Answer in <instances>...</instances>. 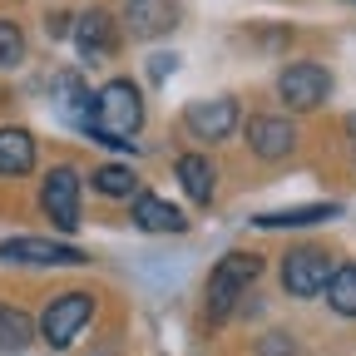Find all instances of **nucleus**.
Instances as JSON below:
<instances>
[{"instance_id":"nucleus-23","label":"nucleus","mask_w":356,"mask_h":356,"mask_svg":"<svg viewBox=\"0 0 356 356\" xmlns=\"http://www.w3.org/2000/svg\"><path fill=\"white\" fill-rule=\"evenodd\" d=\"M173 65H178V60H173V55H154V79H163V74H168V70H173Z\"/></svg>"},{"instance_id":"nucleus-9","label":"nucleus","mask_w":356,"mask_h":356,"mask_svg":"<svg viewBox=\"0 0 356 356\" xmlns=\"http://www.w3.org/2000/svg\"><path fill=\"white\" fill-rule=\"evenodd\" d=\"M243 139H248V149H252L257 159L277 163V159H287V154L297 149V124L282 119V114H252L248 129H243Z\"/></svg>"},{"instance_id":"nucleus-5","label":"nucleus","mask_w":356,"mask_h":356,"mask_svg":"<svg viewBox=\"0 0 356 356\" xmlns=\"http://www.w3.org/2000/svg\"><path fill=\"white\" fill-rule=\"evenodd\" d=\"M40 208H44V218H50L60 233H74V228H79V168L55 163L50 173H44Z\"/></svg>"},{"instance_id":"nucleus-11","label":"nucleus","mask_w":356,"mask_h":356,"mask_svg":"<svg viewBox=\"0 0 356 356\" xmlns=\"http://www.w3.org/2000/svg\"><path fill=\"white\" fill-rule=\"evenodd\" d=\"M74 50L84 65H99L114 55V15L109 10H84L74 20Z\"/></svg>"},{"instance_id":"nucleus-7","label":"nucleus","mask_w":356,"mask_h":356,"mask_svg":"<svg viewBox=\"0 0 356 356\" xmlns=\"http://www.w3.org/2000/svg\"><path fill=\"white\" fill-rule=\"evenodd\" d=\"M332 267H337V262H332V252H322V248H292V252L282 257V287H287L292 297H322Z\"/></svg>"},{"instance_id":"nucleus-13","label":"nucleus","mask_w":356,"mask_h":356,"mask_svg":"<svg viewBox=\"0 0 356 356\" xmlns=\"http://www.w3.org/2000/svg\"><path fill=\"white\" fill-rule=\"evenodd\" d=\"M50 95H55V109H60L65 124H74V129L89 124V89H84V79H79L74 70H60V74H55Z\"/></svg>"},{"instance_id":"nucleus-18","label":"nucleus","mask_w":356,"mask_h":356,"mask_svg":"<svg viewBox=\"0 0 356 356\" xmlns=\"http://www.w3.org/2000/svg\"><path fill=\"white\" fill-rule=\"evenodd\" d=\"M30 337H35L30 317H25L20 307H6V302H0V351H25Z\"/></svg>"},{"instance_id":"nucleus-20","label":"nucleus","mask_w":356,"mask_h":356,"mask_svg":"<svg viewBox=\"0 0 356 356\" xmlns=\"http://www.w3.org/2000/svg\"><path fill=\"white\" fill-rule=\"evenodd\" d=\"M25 60V35L15 20H0V70H15Z\"/></svg>"},{"instance_id":"nucleus-16","label":"nucleus","mask_w":356,"mask_h":356,"mask_svg":"<svg viewBox=\"0 0 356 356\" xmlns=\"http://www.w3.org/2000/svg\"><path fill=\"white\" fill-rule=\"evenodd\" d=\"M35 168L30 129H0V178H25Z\"/></svg>"},{"instance_id":"nucleus-24","label":"nucleus","mask_w":356,"mask_h":356,"mask_svg":"<svg viewBox=\"0 0 356 356\" xmlns=\"http://www.w3.org/2000/svg\"><path fill=\"white\" fill-rule=\"evenodd\" d=\"M346 139H351V154H356V114L346 119Z\"/></svg>"},{"instance_id":"nucleus-15","label":"nucleus","mask_w":356,"mask_h":356,"mask_svg":"<svg viewBox=\"0 0 356 356\" xmlns=\"http://www.w3.org/2000/svg\"><path fill=\"white\" fill-rule=\"evenodd\" d=\"M327 218H341V208L337 203H302V208H282V213H257L252 218V228H317V222H327Z\"/></svg>"},{"instance_id":"nucleus-8","label":"nucleus","mask_w":356,"mask_h":356,"mask_svg":"<svg viewBox=\"0 0 356 356\" xmlns=\"http://www.w3.org/2000/svg\"><path fill=\"white\" fill-rule=\"evenodd\" d=\"M184 129L193 134V139H203V144L228 139V134L238 129V99H228V95H218V99H193V104L184 109Z\"/></svg>"},{"instance_id":"nucleus-21","label":"nucleus","mask_w":356,"mask_h":356,"mask_svg":"<svg viewBox=\"0 0 356 356\" xmlns=\"http://www.w3.org/2000/svg\"><path fill=\"white\" fill-rule=\"evenodd\" d=\"M297 346H292V337L287 332H267L262 337V346H257V356H292Z\"/></svg>"},{"instance_id":"nucleus-19","label":"nucleus","mask_w":356,"mask_h":356,"mask_svg":"<svg viewBox=\"0 0 356 356\" xmlns=\"http://www.w3.org/2000/svg\"><path fill=\"white\" fill-rule=\"evenodd\" d=\"M134 188H139L134 168H124V163H104V168H95V193H104V198H134Z\"/></svg>"},{"instance_id":"nucleus-22","label":"nucleus","mask_w":356,"mask_h":356,"mask_svg":"<svg viewBox=\"0 0 356 356\" xmlns=\"http://www.w3.org/2000/svg\"><path fill=\"white\" fill-rule=\"evenodd\" d=\"M44 30H50L55 40H65V35H70V15H65V10H60V15H50V25H44Z\"/></svg>"},{"instance_id":"nucleus-14","label":"nucleus","mask_w":356,"mask_h":356,"mask_svg":"<svg viewBox=\"0 0 356 356\" xmlns=\"http://www.w3.org/2000/svg\"><path fill=\"white\" fill-rule=\"evenodd\" d=\"M173 173H178L184 193H188L198 208H208V203H213V193H218V173H213V163H208L203 154H184V159L173 163Z\"/></svg>"},{"instance_id":"nucleus-17","label":"nucleus","mask_w":356,"mask_h":356,"mask_svg":"<svg viewBox=\"0 0 356 356\" xmlns=\"http://www.w3.org/2000/svg\"><path fill=\"white\" fill-rule=\"evenodd\" d=\"M322 292H327V302H332L337 317H356V262L332 267V277H327Z\"/></svg>"},{"instance_id":"nucleus-10","label":"nucleus","mask_w":356,"mask_h":356,"mask_svg":"<svg viewBox=\"0 0 356 356\" xmlns=\"http://www.w3.org/2000/svg\"><path fill=\"white\" fill-rule=\"evenodd\" d=\"M178 25V6L173 0H124V30L134 40H159Z\"/></svg>"},{"instance_id":"nucleus-12","label":"nucleus","mask_w":356,"mask_h":356,"mask_svg":"<svg viewBox=\"0 0 356 356\" xmlns=\"http://www.w3.org/2000/svg\"><path fill=\"white\" fill-rule=\"evenodd\" d=\"M134 228L139 233H184L188 218H184V208L163 203L159 193H134Z\"/></svg>"},{"instance_id":"nucleus-4","label":"nucleus","mask_w":356,"mask_h":356,"mask_svg":"<svg viewBox=\"0 0 356 356\" xmlns=\"http://www.w3.org/2000/svg\"><path fill=\"white\" fill-rule=\"evenodd\" d=\"M277 95H282L287 109L307 114V109L327 104V95H332V70L317 65V60H297V65H287V70L277 74Z\"/></svg>"},{"instance_id":"nucleus-3","label":"nucleus","mask_w":356,"mask_h":356,"mask_svg":"<svg viewBox=\"0 0 356 356\" xmlns=\"http://www.w3.org/2000/svg\"><path fill=\"white\" fill-rule=\"evenodd\" d=\"M89 317H95V292H60V297H50V307L40 312V337H44V346L65 351V346L89 327Z\"/></svg>"},{"instance_id":"nucleus-2","label":"nucleus","mask_w":356,"mask_h":356,"mask_svg":"<svg viewBox=\"0 0 356 356\" xmlns=\"http://www.w3.org/2000/svg\"><path fill=\"white\" fill-rule=\"evenodd\" d=\"M262 277V257L257 252H228L213 273H208V317L222 322L228 312L252 292V282Z\"/></svg>"},{"instance_id":"nucleus-6","label":"nucleus","mask_w":356,"mask_h":356,"mask_svg":"<svg viewBox=\"0 0 356 356\" xmlns=\"http://www.w3.org/2000/svg\"><path fill=\"white\" fill-rule=\"evenodd\" d=\"M0 262L20 267H84L89 252L74 243H50V238H6L0 243Z\"/></svg>"},{"instance_id":"nucleus-1","label":"nucleus","mask_w":356,"mask_h":356,"mask_svg":"<svg viewBox=\"0 0 356 356\" xmlns=\"http://www.w3.org/2000/svg\"><path fill=\"white\" fill-rule=\"evenodd\" d=\"M144 129V89L134 79H109L99 95H89L84 134L109 149H134V134Z\"/></svg>"}]
</instances>
